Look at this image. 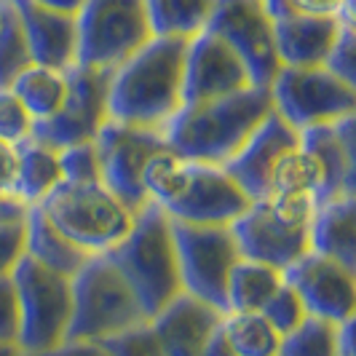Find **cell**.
Here are the masks:
<instances>
[{
    "label": "cell",
    "instance_id": "6da1fadb",
    "mask_svg": "<svg viewBox=\"0 0 356 356\" xmlns=\"http://www.w3.org/2000/svg\"><path fill=\"white\" fill-rule=\"evenodd\" d=\"M270 113L273 102L268 86H250L236 94L182 105L161 131L166 147L179 159L222 166Z\"/></svg>",
    "mask_w": 356,
    "mask_h": 356
},
{
    "label": "cell",
    "instance_id": "7a4b0ae2",
    "mask_svg": "<svg viewBox=\"0 0 356 356\" xmlns=\"http://www.w3.org/2000/svg\"><path fill=\"white\" fill-rule=\"evenodd\" d=\"M188 40L150 38L110 72L107 115L113 121L163 129L182 107V72Z\"/></svg>",
    "mask_w": 356,
    "mask_h": 356
},
{
    "label": "cell",
    "instance_id": "3957f363",
    "mask_svg": "<svg viewBox=\"0 0 356 356\" xmlns=\"http://www.w3.org/2000/svg\"><path fill=\"white\" fill-rule=\"evenodd\" d=\"M107 257L131 286L147 319L182 292L172 220L156 204H145L134 214L131 231L115 250L107 252Z\"/></svg>",
    "mask_w": 356,
    "mask_h": 356
},
{
    "label": "cell",
    "instance_id": "277c9868",
    "mask_svg": "<svg viewBox=\"0 0 356 356\" xmlns=\"http://www.w3.org/2000/svg\"><path fill=\"white\" fill-rule=\"evenodd\" d=\"M319 201L305 193H270L252 201L231 225L238 254L284 270L311 252V220Z\"/></svg>",
    "mask_w": 356,
    "mask_h": 356
},
{
    "label": "cell",
    "instance_id": "5b68a950",
    "mask_svg": "<svg viewBox=\"0 0 356 356\" xmlns=\"http://www.w3.org/2000/svg\"><path fill=\"white\" fill-rule=\"evenodd\" d=\"M35 207L56 231L91 257L115 250L131 231L137 214L102 182L70 179H62Z\"/></svg>",
    "mask_w": 356,
    "mask_h": 356
},
{
    "label": "cell",
    "instance_id": "8992f818",
    "mask_svg": "<svg viewBox=\"0 0 356 356\" xmlns=\"http://www.w3.org/2000/svg\"><path fill=\"white\" fill-rule=\"evenodd\" d=\"M72 316L67 340H107L147 316L107 254H94L70 279Z\"/></svg>",
    "mask_w": 356,
    "mask_h": 356
},
{
    "label": "cell",
    "instance_id": "52a82bcc",
    "mask_svg": "<svg viewBox=\"0 0 356 356\" xmlns=\"http://www.w3.org/2000/svg\"><path fill=\"white\" fill-rule=\"evenodd\" d=\"M19 303V348L43 356L67 340L72 316V276L22 257L11 273Z\"/></svg>",
    "mask_w": 356,
    "mask_h": 356
},
{
    "label": "cell",
    "instance_id": "ba28073f",
    "mask_svg": "<svg viewBox=\"0 0 356 356\" xmlns=\"http://www.w3.org/2000/svg\"><path fill=\"white\" fill-rule=\"evenodd\" d=\"M75 65L113 72L153 38L145 0H86L78 11Z\"/></svg>",
    "mask_w": 356,
    "mask_h": 356
},
{
    "label": "cell",
    "instance_id": "9c48e42d",
    "mask_svg": "<svg viewBox=\"0 0 356 356\" xmlns=\"http://www.w3.org/2000/svg\"><path fill=\"white\" fill-rule=\"evenodd\" d=\"M268 91L273 113L298 131L356 115V86L327 67H282Z\"/></svg>",
    "mask_w": 356,
    "mask_h": 356
},
{
    "label": "cell",
    "instance_id": "30bf717a",
    "mask_svg": "<svg viewBox=\"0 0 356 356\" xmlns=\"http://www.w3.org/2000/svg\"><path fill=\"white\" fill-rule=\"evenodd\" d=\"M172 236H175V250H177L182 292L225 314L228 273L241 257L231 225L172 222Z\"/></svg>",
    "mask_w": 356,
    "mask_h": 356
},
{
    "label": "cell",
    "instance_id": "8fae6325",
    "mask_svg": "<svg viewBox=\"0 0 356 356\" xmlns=\"http://www.w3.org/2000/svg\"><path fill=\"white\" fill-rule=\"evenodd\" d=\"M94 147L102 185H107L131 212H140L145 204H150L143 188V172L145 163L166 147L163 131L107 118L94 137Z\"/></svg>",
    "mask_w": 356,
    "mask_h": 356
},
{
    "label": "cell",
    "instance_id": "7c38bea8",
    "mask_svg": "<svg viewBox=\"0 0 356 356\" xmlns=\"http://www.w3.org/2000/svg\"><path fill=\"white\" fill-rule=\"evenodd\" d=\"M207 30L231 46L233 54L244 62L254 86H270L276 72L282 70L273 17L266 0H214Z\"/></svg>",
    "mask_w": 356,
    "mask_h": 356
},
{
    "label": "cell",
    "instance_id": "4fadbf2b",
    "mask_svg": "<svg viewBox=\"0 0 356 356\" xmlns=\"http://www.w3.org/2000/svg\"><path fill=\"white\" fill-rule=\"evenodd\" d=\"M107 83L110 72L72 65L67 70V97L51 118L33 126V137L51 145L56 150L70 145L91 143L105 126L107 115Z\"/></svg>",
    "mask_w": 356,
    "mask_h": 356
},
{
    "label": "cell",
    "instance_id": "5bb4252c",
    "mask_svg": "<svg viewBox=\"0 0 356 356\" xmlns=\"http://www.w3.org/2000/svg\"><path fill=\"white\" fill-rule=\"evenodd\" d=\"M252 201L225 172V166L188 161L179 193L161 212L172 222L191 225H233Z\"/></svg>",
    "mask_w": 356,
    "mask_h": 356
},
{
    "label": "cell",
    "instance_id": "9a60e30c",
    "mask_svg": "<svg viewBox=\"0 0 356 356\" xmlns=\"http://www.w3.org/2000/svg\"><path fill=\"white\" fill-rule=\"evenodd\" d=\"M282 276L300 295L311 316L335 321V324L354 319L356 268L343 266L338 260L311 250L289 268H284Z\"/></svg>",
    "mask_w": 356,
    "mask_h": 356
},
{
    "label": "cell",
    "instance_id": "2e32d148",
    "mask_svg": "<svg viewBox=\"0 0 356 356\" xmlns=\"http://www.w3.org/2000/svg\"><path fill=\"white\" fill-rule=\"evenodd\" d=\"M250 86L254 83L244 62L233 54V49L222 38L204 30L188 40L185 72H182V99H185L182 105L236 94Z\"/></svg>",
    "mask_w": 356,
    "mask_h": 356
},
{
    "label": "cell",
    "instance_id": "e0dca14e",
    "mask_svg": "<svg viewBox=\"0 0 356 356\" xmlns=\"http://www.w3.org/2000/svg\"><path fill=\"white\" fill-rule=\"evenodd\" d=\"M298 143H300V131L292 129L276 113H270L266 121L252 131L244 147L222 166L236 179V185L250 196V201H260L270 193V175H273L276 161Z\"/></svg>",
    "mask_w": 356,
    "mask_h": 356
},
{
    "label": "cell",
    "instance_id": "ac0fdd59",
    "mask_svg": "<svg viewBox=\"0 0 356 356\" xmlns=\"http://www.w3.org/2000/svg\"><path fill=\"white\" fill-rule=\"evenodd\" d=\"M356 115L300 131V145L321 169L319 201L356 193Z\"/></svg>",
    "mask_w": 356,
    "mask_h": 356
},
{
    "label": "cell",
    "instance_id": "d6986e66",
    "mask_svg": "<svg viewBox=\"0 0 356 356\" xmlns=\"http://www.w3.org/2000/svg\"><path fill=\"white\" fill-rule=\"evenodd\" d=\"M17 11L33 62L51 70H70L78 59V19L35 0H8Z\"/></svg>",
    "mask_w": 356,
    "mask_h": 356
},
{
    "label": "cell",
    "instance_id": "ffe728a7",
    "mask_svg": "<svg viewBox=\"0 0 356 356\" xmlns=\"http://www.w3.org/2000/svg\"><path fill=\"white\" fill-rule=\"evenodd\" d=\"M147 321L166 356H201L207 340L222 321V311L188 292H179L172 303L163 305Z\"/></svg>",
    "mask_w": 356,
    "mask_h": 356
},
{
    "label": "cell",
    "instance_id": "44dd1931",
    "mask_svg": "<svg viewBox=\"0 0 356 356\" xmlns=\"http://www.w3.org/2000/svg\"><path fill=\"white\" fill-rule=\"evenodd\" d=\"M343 17H308V14H282L273 17V38L282 67H324L340 35Z\"/></svg>",
    "mask_w": 356,
    "mask_h": 356
},
{
    "label": "cell",
    "instance_id": "7402d4cb",
    "mask_svg": "<svg viewBox=\"0 0 356 356\" xmlns=\"http://www.w3.org/2000/svg\"><path fill=\"white\" fill-rule=\"evenodd\" d=\"M311 250L356 268V196L319 201L311 220Z\"/></svg>",
    "mask_w": 356,
    "mask_h": 356
},
{
    "label": "cell",
    "instance_id": "603a6c76",
    "mask_svg": "<svg viewBox=\"0 0 356 356\" xmlns=\"http://www.w3.org/2000/svg\"><path fill=\"white\" fill-rule=\"evenodd\" d=\"M62 182L59 150L35 137L17 145V177L14 196L27 207H35Z\"/></svg>",
    "mask_w": 356,
    "mask_h": 356
},
{
    "label": "cell",
    "instance_id": "cb8c5ba5",
    "mask_svg": "<svg viewBox=\"0 0 356 356\" xmlns=\"http://www.w3.org/2000/svg\"><path fill=\"white\" fill-rule=\"evenodd\" d=\"M27 257L38 260L40 266L51 268L56 273L75 276L91 254L78 250L67 236L54 228L40 207H30L27 212Z\"/></svg>",
    "mask_w": 356,
    "mask_h": 356
},
{
    "label": "cell",
    "instance_id": "d4e9b609",
    "mask_svg": "<svg viewBox=\"0 0 356 356\" xmlns=\"http://www.w3.org/2000/svg\"><path fill=\"white\" fill-rule=\"evenodd\" d=\"M282 284H284L282 270L257 263V260L238 257L225 284V314L228 311H263V305Z\"/></svg>",
    "mask_w": 356,
    "mask_h": 356
},
{
    "label": "cell",
    "instance_id": "484cf974",
    "mask_svg": "<svg viewBox=\"0 0 356 356\" xmlns=\"http://www.w3.org/2000/svg\"><path fill=\"white\" fill-rule=\"evenodd\" d=\"M214 0H145L150 33L156 38L191 40L207 30Z\"/></svg>",
    "mask_w": 356,
    "mask_h": 356
},
{
    "label": "cell",
    "instance_id": "4316f807",
    "mask_svg": "<svg viewBox=\"0 0 356 356\" xmlns=\"http://www.w3.org/2000/svg\"><path fill=\"white\" fill-rule=\"evenodd\" d=\"M14 94L30 110L33 121H46L62 107L67 97V70H51L33 65L14 81Z\"/></svg>",
    "mask_w": 356,
    "mask_h": 356
},
{
    "label": "cell",
    "instance_id": "83f0119b",
    "mask_svg": "<svg viewBox=\"0 0 356 356\" xmlns=\"http://www.w3.org/2000/svg\"><path fill=\"white\" fill-rule=\"evenodd\" d=\"M220 330L236 356H279L282 335L260 311H228Z\"/></svg>",
    "mask_w": 356,
    "mask_h": 356
},
{
    "label": "cell",
    "instance_id": "f1b7e54d",
    "mask_svg": "<svg viewBox=\"0 0 356 356\" xmlns=\"http://www.w3.org/2000/svg\"><path fill=\"white\" fill-rule=\"evenodd\" d=\"M270 193H305L319 201L321 196V169L316 159L298 143L276 161L270 175ZM268 193V196H270Z\"/></svg>",
    "mask_w": 356,
    "mask_h": 356
},
{
    "label": "cell",
    "instance_id": "f546056e",
    "mask_svg": "<svg viewBox=\"0 0 356 356\" xmlns=\"http://www.w3.org/2000/svg\"><path fill=\"white\" fill-rule=\"evenodd\" d=\"M33 54L27 46V38L22 30L17 11L8 0H3L0 8V89H11L27 67H33Z\"/></svg>",
    "mask_w": 356,
    "mask_h": 356
},
{
    "label": "cell",
    "instance_id": "4dcf8cb0",
    "mask_svg": "<svg viewBox=\"0 0 356 356\" xmlns=\"http://www.w3.org/2000/svg\"><path fill=\"white\" fill-rule=\"evenodd\" d=\"M279 356H343L340 354V324L305 316L300 327L282 338Z\"/></svg>",
    "mask_w": 356,
    "mask_h": 356
},
{
    "label": "cell",
    "instance_id": "1f68e13d",
    "mask_svg": "<svg viewBox=\"0 0 356 356\" xmlns=\"http://www.w3.org/2000/svg\"><path fill=\"white\" fill-rule=\"evenodd\" d=\"M185 169H188V161L179 159L177 153H172L169 147L159 150L145 163L143 172V188L147 201L163 209L179 193V188L185 182Z\"/></svg>",
    "mask_w": 356,
    "mask_h": 356
},
{
    "label": "cell",
    "instance_id": "d6a6232c",
    "mask_svg": "<svg viewBox=\"0 0 356 356\" xmlns=\"http://www.w3.org/2000/svg\"><path fill=\"white\" fill-rule=\"evenodd\" d=\"M268 321H270V327L284 338L289 335L295 327H300L305 321V316H311L308 311H305L303 300H300V295L292 289V286L282 284L273 295H270V300L263 305V311H260Z\"/></svg>",
    "mask_w": 356,
    "mask_h": 356
},
{
    "label": "cell",
    "instance_id": "836d02e7",
    "mask_svg": "<svg viewBox=\"0 0 356 356\" xmlns=\"http://www.w3.org/2000/svg\"><path fill=\"white\" fill-rule=\"evenodd\" d=\"M102 346L110 356H166L147 319L113 335V338L102 340Z\"/></svg>",
    "mask_w": 356,
    "mask_h": 356
},
{
    "label": "cell",
    "instance_id": "e575fe53",
    "mask_svg": "<svg viewBox=\"0 0 356 356\" xmlns=\"http://www.w3.org/2000/svg\"><path fill=\"white\" fill-rule=\"evenodd\" d=\"M33 115L22 105L14 89H0V140L8 145H19L33 137Z\"/></svg>",
    "mask_w": 356,
    "mask_h": 356
},
{
    "label": "cell",
    "instance_id": "d590c367",
    "mask_svg": "<svg viewBox=\"0 0 356 356\" xmlns=\"http://www.w3.org/2000/svg\"><path fill=\"white\" fill-rule=\"evenodd\" d=\"M59 166H62V179H70V182H102L99 179V159H97L94 140L62 147L59 150Z\"/></svg>",
    "mask_w": 356,
    "mask_h": 356
},
{
    "label": "cell",
    "instance_id": "8d00e7d4",
    "mask_svg": "<svg viewBox=\"0 0 356 356\" xmlns=\"http://www.w3.org/2000/svg\"><path fill=\"white\" fill-rule=\"evenodd\" d=\"M324 67L330 72H335L338 78L348 81L356 86V27L354 19H346L340 27V35L332 46V51L327 56Z\"/></svg>",
    "mask_w": 356,
    "mask_h": 356
},
{
    "label": "cell",
    "instance_id": "74e56055",
    "mask_svg": "<svg viewBox=\"0 0 356 356\" xmlns=\"http://www.w3.org/2000/svg\"><path fill=\"white\" fill-rule=\"evenodd\" d=\"M270 17L308 14V17H343L354 11V0H266Z\"/></svg>",
    "mask_w": 356,
    "mask_h": 356
},
{
    "label": "cell",
    "instance_id": "f35d334b",
    "mask_svg": "<svg viewBox=\"0 0 356 356\" xmlns=\"http://www.w3.org/2000/svg\"><path fill=\"white\" fill-rule=\"evenodd\" d=\"M27 254V220L0 222V276H11Z\"/></svg>",
    "mask_w": 356,
    "mask_h": 356
},
{
    "label": "cell",
    "instance_id": "ab89813d",
    "mask_svg": "<svg viewBox=\"0 0 356 356\" xmlns=\"http://www.w3.org/2000/svg\"><path fill=\"white\" fill-rule=\"evenodd\" d=\"M0 340H19V303L11 276H0Z\"/></svg>",
    "mask_w": 356,
    "mask_h": 356
},
{
    "label": "cell",
    "instance_id": "60d3db41",
    "mask_svg": "<svg viewBox=\"0 0 356 356\" xmlns=\"http://www.w3.org/2000/svg\"><path fill=\"white\" fill-rule=\"evenodd\" d=\"M14 177H17V145L0 140V198L14 196Z\"/></svg>",
    "mask_w": 356,
    "mask_h": 356
},
{
    "label": "cell",
    "instance_id": "b9f144b4",
    "mask_svg": "<svg viewBox=\"0 0 356 356\" xmlns=\"http://www.w3.org/2000/svg\"><path fill=\"white\" fill-rule=\"evenodd\" d=\"M43 356H110L99 340H65Z\"/></svg>",
    "mask_w": 356,
    "mask_h": 356
},
{
    "label": "cell",
    "instance_id": "7bdbcfd3",
    "mask_svg": "<svg viewBox=\"0 0 356 356\" xmlns=\"http://www.w3.org/2000/svg\"><path fill=\"white\" fill-rule=\"evenodd\" d=\"M30 207L17 196H3L0 198V222H14V220H27Z\"/></svg>",
    "mask_w": 356,
    "mask_h": 356
},
{
    "label": "cell",
    "instance_id": "ee69618b",
    "mask_svg": "<svg viewBox=\"0 0 356 356\" xmlns=\"http://www.w3.org/2000/svg\"><path fill=\"white\" fill-rule=\"evenodd\" d=\"M220 324H222V321H220ZM201 356H236V354H233V348L228 346V340H225V335H222V330L217 327L212 338L207 340V346H204Z\"/></svg>",
    "mask_w": 356,
    "mask_h": 356
},
{
    "label": "cell",
    "instance_id": "f6af8a7d",
    "mask_svg": "<svg viewBox=\"0 0 356 356\" xmlns=\"http://www.w3.org/2000/svg\"><path fill=\"white\" fill-rule=\"evenodd\" d=\"M35 3L51 8V11H59V14H72V17H78V11L83 8L86 0H35Z\"/></svg>",
    "mask_w": 356,
    "mask_h": 356
},
{
    "label": "cell",
    "instance_id": "bcb514c9",
    "mask_svg": "<svg viewBox=\"0 0 356 356\" xmlns=\"http://www.w3.org/2000/svg\"><path fill=\"white\" fill-rule=\"evenodd\" d=\"M24 351L19 348V343H8V340H0V356H22Z\"/></svg>",
    "mask_w": 356,
    "mask_h": 356
},
{
    "label": "cell",
    "instance_id": "7dc6e473",
    "mask_svg": "<svg viewBox=\"0 0 356 356\" xmlns=\"http://www.w3.org/2000/svg\"><path fill=\"white\" fill-rule=\"evenodd\" d=\"M22 356H35V354H22Z\"/></svg>",
    "mask_w": 356,
    "mask_h": 356
},
{
    "label": "cell",
    "instance_id": "c3c4849f",
    "mask_svg": "<svg viewBox=\"0 0 356 356\" xmlns=\"http://www.w3.org/2000/svg\"><path fill=\"white\" fill-rule=\"evenodd\" d=\"M0 8H3V0H0Z\"/></svg>",
    "mask_w": 356,
    "mask_h": 356
}]
</instances>
